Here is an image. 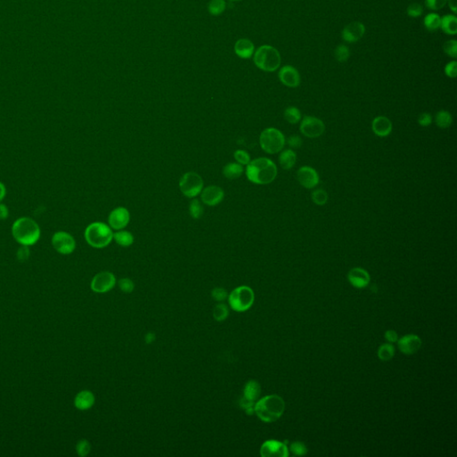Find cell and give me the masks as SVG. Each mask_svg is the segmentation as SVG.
Masks as SVG:
<instances>
[{
	"instance_id": "33",
	"label": "cell",
	"mask_w": 457,
	"mask_h": 457,
	"mask_svg": "<svg viewBox=\"0 0 457 457\" xmlns=\"http://www.w3.org/2000/svg\"><path fill=\"white\" fill-rule=\"evenodd\" d=\"M395 355V349L394 347L390 344H384L379 348L378 351V356L380 360L382 361H388L392 359V357Z\"/></svg>"
},
{
	"instance_id": "12",
	"label": "cell",
	"mask_w": 457,
	"mask_h": 457,
	"mask_svg": "<svg viewBox=\"0 0 457 457\" xmlns=\"http://www.w3.org/2000/svg\"><path fill=\"white\" fill-rule=\"evenodd\" d=\"M131 220V214L129 210L125 207H117L113 209L108 216V225L111 229L120 231L124 229L129 224Z\"/></svg>"
},
{
	"instance_id": "19",
	"label": "cell",
	"mask_w": 457,
	"mask_h": 457,
	"mask_svg": "<svg viewBox=\"0 0 457 457\" xmlns=\"http://www.w3.org/2000/svg\"><path fill=\"white\" fill-rule=\"evenodd\" d=\"M349 282L357 288H363L368 286L370 278L369 274L362 268H353L349 273Z\"/></svg>"
},
{
	"instance_id": "26",
	"label": "cell",
	"mask_w": 457,
	"mask_h": 457,
	"mask_svg": "<svg viewBox=\"0 0 457 457\" xmlns=\"http://www.w3.org/2000/svg\"><path fill=\"white\" fill-rule=\"evenodd\" d=\"M440 28L447 34L455 35L457 32V18L453 14H447L441 18Z\"/></svg>"
},
{
	"instance_id": "38",
	"label": "cell",
	"mask_w": 457,
	"mask_h": 457,
	"mask_svg": "<svg viewBox=\"0 0 457 457\" xmlns=\"http://www.w3.org/2000/svg\"><path fill=\"white\" fill-rule=\"evenodd\" d=\"M445 52L453 58L457 57V41L455 39H451L447 41L443 46Z\"/></svg>"
},
{
	"instance_id": "24",
	"label": "cell",
	"mask_w": 457,
	"mask_h": 457,
	"mask_svg": "<svg viewBox=\"0 0 457 457\" xmlns=\"http://www.w3.org/2000/svg\"><path fill=\"white\" fill-rule=\"evenodd\" d=\"M244 173V167L239 163H229L222 169V174L224 177L229 180H235L240 178Z\"/></svg>"
},
{
	"instance_id": "3",
	"label": "cell",
	"mask_w": 457,
	"mask_h": 457,
	"mask_svg": "<svg viewBox=\"0 0 457 457\" xmlns=\"http://www.w3.org/2000/svg\"><path fill=\"white\" fill-rule=\"evenodd\" d=\"M285 411V402L280 396H265L255 405V413L263 422H274L281 417Z\"/></svg>"
},
{
	"instance_id": "42",
	"label": "cell",
	"mask_w": 457,
	"mask_h": 457,
	"mask_svg": "<svg viewBox=\"0 0 457 457\" xmlns=\"http://www.w3.org/2000/svg\"><path fill=\"white\" fill-rule=\"evenodd\" d=\"M448 0H425L427 7L431 10H440L444 7Z\"/></svg>"
},
{
	"instance_id": "31",
	"label": "cell",
	"mask_w": 457,
	"mask_h": 457,
	"mask_svg": "<svg viewBox=\"0 0 457 457\" xmlns=\"http://www.w3.org/2000/svg\"><path fill=\"white\" fill-rule=\"evenodd\" d=\"M284 118L287 122H289L290 124H296L297 122H300L301 113L300 111L296 107L290 106L287 107L284 111Z\"/></svg>"
},
{
	"instance_id": "11",
	"label": "cell",
	"mask_w": 457,
	"mask_h": 457,
	"mask_svg": "<svg viewBox=\"0 0 457 457\" xmlns=\"http://www.w3.org/2000/svg\"><path fill=\"white\" fill-rule=\"evenodd\" d=\"M116 283L114 275L109 272L99 273L93 278L91 289L96 293H105L111 290Z\"/></svg>"
},
{
	"instance_id": "22",
	"label": "cell",
	"mask_w": 457,
	"mask_h": 457,
	"mask_svg": "<svg viewBox=\"0 0 457 457\" xmlns=\"http://www.w3.org/2000/svg\"><path fill=\"white\" fill-rule=\"evenodd\" d=\"M95 403V396L92 392L83 390L77 394L74 399V405L79 410H88L91 408Z\"/></svg>"
},
{
	"instance_id": "20",
	"label": "cell",
	"mask_w": 457,
	"mask_h": 457,
	"mask_svg": "<svg viewBox=\"0 0 457 457\" xmlns=\"http://www.w3.org/2000/svg\"><path fill=\"white\" fill-rule=\"evenodd\" d=\"M371 128L372 131L374 132L375 135L379 137H387L391 133L392 122L388 118L385 116H378L374 118L371 123Z\"/></svg>"
},
{
	"instance_id": "30",
	"label": "cell",
	"mask_w": 457,
	"mask_h": 457,
	"mask_svg": "<svg viewBox=\"0 0 457 457\" xmlns=\"http://www.w3.org/2000/svg\"><path fill=\"white\" fill-rule=\"evenodd\" d=\"M225 9L226 2L224 0H211L208 4V12L214 16L222 14Z\"/></svg>"
},
{
	"instance_id": "54",
	"label": "cell",
	"mask_w": 457,
	"mask_h": 457,
	"mask_svg": "<svg viewBox=\"0 0 457 457\" xmlns=\"http://www.w3.org/2000/svg\"><path fill=\"white\" fill-rule=\"evenodd\" d=\"M231 1H240V0H231Z\"/></svg>"
},
{
	"instance_id": "45",
	"label": "cell",
	"mask_w": 457,
	"mask_h": 457,
	"mask_svg": "<svg viewBox=\"0 0 457 457\" xmlns=\"http://www.w3.org/2000/svg\"><path fill=\"white\" fill-rule=\"evenodd\" d=\"M255 402H251V401L247 400L245 398H242L241 401H240V405L241 407L245 410V412L247 414L251 415V414L255 412Z\"/></svg>"
},
{
	"instance_id": "51",
	"label": "cell",
	"mask_w": 457,
	"mask_h": 457,
	"mask_svg": "<svg viewBox=\"0 0 457 457\" xmlns=\"http://www.w3.org/2000/svg\"><path fill=\"white\" fill-rule=\"evenodd\" d=\"M8 208L6 207V205L0 203V220H5L8 217Z\"/></svg>"
},
{
	"instance_id": "32",
	"label": "cell",
	"mask_w": 457,
	"mask_h": 457,
	"mask_svg": "<svg viewBox=\"0 0 457 457\" xmlns=\"http://www.w3.org/2000/svg\"><path fill=\"white\" fill-rule=\"evenodd\" d=\"M189 214L193 219H199L204 213V208L200 201L194 198L189 204Z\"/></svg>"
},
{
	"instance_id": "29",
	"label": "cell",
	"mask_w": 457,
	"mask_h": 457,
	"mask_svg": "<svg viewBox=\"0 0 457 457\" xmlns=\"http://www.w3.org/2000/svg\"><path fill=\"white\" fill-rule=\"evenodd\" d=\"M440 23H441V18L437 13H429L428 15H426V17L424 18V25L426 27L427 30L429 31H437L440 28Z\"/></svg>"
},
{
	"instance_id": "5",
	"label": "cell",
	"mask_w": 457,
	"mask_h": 457,
	"mask_svg": "<svg viewBox=\"0 0 457 457\" xmlns=\"http://www.w3.org/2000/svg\"><path fill=\"white\" fill-rule=\"evenodd\" d=\"M255 65L265 72H274L280 65V55L276 48L265 45L254 53Z\"/></svg>"
},
{
	"instance_id": "41",
	"label": "cell",
	"mask_w": 457,
	"mask_h": 457,
	"mask_svg": "<svg viewBox=\"0 0 457 457\" xmlns=\"http://www.w3.org/2000/svg\"><path fill=\"white\" fill-rule=\"evenodd\" d=\"M119 286L124 293H131L134 289V283L130 279H121L119 280Z\"/></svg>"
},
{
	"instance_id": "6",
	"label": "cell",
	"mask_w": 457,
	"mask_h": 457,
	"mask_svg": "<svg viewBox=\"0 0 457 457\" xmlns=\"http://www.w3.org/2000/svg\"><path fill=\"white\" fill-rule=\"evenodd\" d=\"M259 142L265 152L274 155L282 150L286 140L281 131L275 128H267L262 132Z\"/></svg>"
},
{
	"instance_id": "43",
	"label": "cell",
	"mask_w": 457,
	"mask_h": 457,
	"mask_svg": "<svg viewBox=\"0 0 457 457\" xmlns=\"http://www.w3.org/2000/svg\"><path fill=\"white\" fill-rule=\"evenodd\" d=\"M422 6L418 3L410 4L407 8V13L411 17H418L422 13Z\"/></svg>"
},
{
	"instance_id": "15",
	"label": "cell",
	"mask_w": 457,
	"mask_h": 457,
	"mask_svg": "<svg viewBox=\"0 0 457 457\" xmlns=\"http://www.w3.org/2000/svg\"><path fill=\"white\" fill-rule=\"evenodd\" d=\"M201 200L206 205L215 206L219 205L224 198V191L222 187L215 185L203 188L200 193Z\"/></svg>"
},
{
	"instance_id": "23",
	"label": "cell",
	"mask_w": 457,
	"mask_h": 457,
	"mask_svg": "<svg viewBox=\"0 0 457 457\" xmlns=\"http://www.w3.org/2000/svg\"><path fill=\"white\" fill-rule=\"evenodd\" d=\"M261 394V386L257 382V380H249L248 383L245 385L244 396L243 398L251 402L257 400Z\"/></svg>"
},
{
	"instance_id": "37",
	"label": "cell",
	"mask_w": 457,
	"mask_h": 457,
	"mask_svg": "<svg viewBox=\"0 0 457 457\" xmlns=\"http://www.w3.org/2000/svg\"><path fill=\"white\" fill-rule=\"evenodd\" d=\"M234 158H235L237 163L240 164L241 166H248V164L251 161L250 156L247 151L239 149L234 153Z\"/></svg>"
},
{
	"instance_id": "13",
	"label": "cell",
	"mask_w": 457,
	"mask_h": 457,
	"mask_svg": "<svg viewBox=\"0 0 457 457\" xmlns=\"http://www.w3.org/2000/svg\"><path fill=\"white\" fill-rule=\"evenodd\" d=\"M262 457H287L288 449L282 442L277 440H268L262 445L260 450Z\"/></svg>"
},
{
	"instance_id": "17",
	"label": "cell",
	"mask_w": 457,
	"mask_h": 457,
	"mask_svg": "<svg viewBox=\"0 0 457 457\" xmlns=\"http://www.w3.org/2000/svg\"><path fill=\"white\" fill-rule=\"evenodd\" d=\"M398 341V348L405 355H413L422 347V340L417 335H406Z\"/></svg>"
},
{
	"instance_id": "16",
	"label": "cell",
	"mask_w": 457,
	"mask_h": 457,
	"mask_svg": "<svg viewBox=\"0 0 457 457\" xmlns=\"http://www.w3.org/2000/svg\"><path fill=\"white\" fill-rule=\"evenodd\" d=\"M279 78L287 87L296 88L300 84V75L296 68L291 66H283L279 70Z\"/></svg>"
},
{
	"instance_id": "49",
	"label": "cell",
	"mask_w": 457,
	"mask_h": 457,
	"mask_svg": "<svg viewBox=\"0 0 457 457\" xmlns=\"http://www.w3.org/2000/svg\"><path fill=\"white\" fill-rule=\"evenodd\" d=\"M302 143H303L302 139L299 136L292 135L287 139V144L292 148H300L301 146H302Z\"/></svg>"
},
{
	"instance_id": "50",
	"label": "cell",
	"mask_w": 457,
	"mask_h": 457,
	"mask_svg": "<svg viewBox=\"0 0 457 457\" xmlns=\"http://www.w3.org/2000/svg\"><path fill=\"white\" fill-rule=\"evenodd\" d=\"M385 338L386 340L388 341V342H391V343H394V342H396L398 340V335L396 333V331H393V330H389L387 331L386 333H385Z\"/></svg>"
},
{
	"instance_id": "46",
	"label": "cell",
	"mask_w": 457,
	"mask_h": 457,
	"mask_svg": "<svg viewBox=\"0 0 457 457\" xmlns=\"http://www.w3.org/2000/svg\"><path fill=\"white\" fill-rule=\"evenodd\" d=\"M213 299L216 301H223L227 297V291L222 287H216L212 292Z\"/></svg>"
},
{
	"instance_id": "27",
	"label": "cell",
	"mask_w": 457,
	"mask_h": 457,
	"mask_svg": "<svg viewBox=\"0 0 457 457\" xmlns=\"http://www.w3.org/2000/svg\"><path fill=\"white\" fill-rule=\"evenodd\" d=\"M113 240H114V241L119 246L123 247V248H128L133 244L134 237L130 231L120 230L113 233Z\"/></svg>"
},
{
	"instance_id": "28",
	"label": "cell",
	"mask_w": 457,
	"mask_h": 457,
	"mask_svg": "<svg viewBox=\"0 0 457 457\" xmlns=\"http://www.w3.org/2000/svg\"><path fill=\"white\" fill-rule=\"evenodd\" d=\"M435 121L438 127H440L441 129H447L452 125L453 117H452V114L448 111L441 110L436 114Z\"/></svg>"
},
{
	"instance_id": "25",
	"label": "cell",
	"mask_w": 457,
	"mask_h": 457,
	"mask_svg": "<svg viewBox=\"0 0 457 457\" xmlns=\"http://www.w3.org/2000/svg\"><path fill=\"white\" fill-rule=\"evenodd\" d=\"M296 162V153L292 149H286L279 154V163L284 170H289Z\"/></svg>"
},
{
	"instance_id": "48",
	"label": "cell",
	"mask_w": 457,
	"mask_h": 457,
	"mask_svg": "<svg viewBox=\"0 0 457 457\" xmlns=\"http://www.w3.org/2000/svg\"><path fill=\"white\" fill-rule=\"evenodd\" d=\"M419 124L422 127L430 126L432 122V116L430 113H423L418 118Z\"/></svg>"
},
{
	"instance_id": "34",
	"label": "cell",
	"mask_w": 457,
	"mask_h": 457,
	"mask_svg": "<svg viewBox=\"0 0 457 457\" xmlns=\"http://www.w3.org/2000/svg\"><path fill=\"white\" fill-rule=\"evenodd\" d=\"M328 194L323 189H316L312 193V200L315 205H324L328 202Z\"/></svg>"
},
{
	"instance_id": "1",
	"label": "cell",
	"mask_w": 457,
	"mask_h": 457,
	"mask_svg": "<svg viewBox=\"0 0 457 457\" xmlns=\"http://www.w3.org/2000/svg\"><path fill=\"white\" fill-rule=\"evenodd\" d=\"M277 166L266 157H259L250 161L246 169L248 181L258 185H266L273 183L277 177Z\"/></svg>"
},
{
	"instance_id": "2",
	"label": "cell",
	"mask_w": 457,
	"mask_h": 457,
	"mask_svg": "<svg viewBox=\"0 0 457 457\" xmlns=\"http://www.w3.org/2000/svg\"><path fill=\"white\" fill-rule=\"evenodd\" d=\"M13 239L22 246H32L38 242L40 229L38 223L31 218H18L12 226Z\"/></svg>"
},
{
	"instance_id": "8",
	"label": "cell",
	"mask_w": 457,
	"mask_h": 457,
	"mask_svg": "<svg viewBox=\"0 0 457 457\" xmlns=\"http://www.w3.org/2000/svg\"><path fill=\"white\" fill-rule=\"evenodd\" d=\"M179 187L184 196L194 198L200 195L204 188V181L198 174L188 172L183 175L180 180Z\"/></svg>"
},
{
	"instance_id": "35",
	"label": "cell",
	"mask_w": 457,
	"mask_h": 457,
	"mask_svg": "<svg viewBox=\"0 0 457 457\" xmlns=\"http://www.w3.org/2000/svg\"><path fill=\"white\" fill-rule=\"evenodd\" d=\"M228 314H229V309L226 305L223 304L216 305L213 310V316L218 322L224 321L228 317Z\"/></svg>"
},
{
	"instance_id": "47",
	"label": "cell",
	"mask_w": 457,
	"mask_h": 457,
	"mask_svg": "<svg viewBox=\"0 0 457 457\" xmlns=\"http://www.w3.org/2000/svg\"><path fill=\"white\" fill-rule=\"evenodd\" d=\"M30 257V249L28 246H22L17 252L18 260L20 262L26 261Z\"/></svg>"
},
{
	"instance_id": "10",
	"label": "cell",
	"mask_w": 457,
	"mask_h": 457,
	"mask_svg": "<svg viewBox=\"0 0 457 457\" xmlns=\"http://www.w3.org/2000/svg\"><path fill=\"white\" fill-rule=\"evenodd\" d=\"M299 129L303 135L309 139H314L323 134L325 131V125L319 118L305 116L301 122Z\"/></svg>"
},
{
	"instance_id": "18",
	"label": "cell",
	"mask_w": 457,
	"mask_h": 457,
	"mask_svg": "<svg viewBox=\"0 0 457 457\" xmlns=\"http://www.w3.org/2000/svg\"><path fill=\"white\" fill-rule=\"evenodd\" d=\"M366 32V27L359 22L349 23L342 31V38L348 42H356L361 39Z\"/></svg>"
},
{
	"instance_id": "7",
	"label": "cell",
	"mask_w": 457,
	"mask_h": 457,
	"mask_svg": "<svg viewBox=\"0 0 457 457\" xmlns=\"http://www.w3.org/2000/svg\"><path fill=\"white\" fill-rule=\"evenodd\" d=\"M255 300V294L251 287L241 286L237 287L229 296V303L236 312H245L249 309Z\"/></svg>"
},
{
	"instance_id": "39",
	"label": "cell",
	"mask_w": 457,
	"mask_h": 457,
	"mask_svg": "<svg viewBox=\"0 0 457 457\" xmlns=\"http://www.w3.org/2000/svg\"><path fill=\"white\" fill-rule=\"evenodd\" d=\"M76 450L80 457H86L91 452V444L88 440H81L76 446Z\"/></svg>"
},
{
	"instance_id": "36",
	"label": "cell",
	"mask_w": 457,
	"mask_h": 457,
	"mask_svg": "<svg viewBox=\"0 0 457 457\" xmlns=\"http://www.w3.org/2000/svg\"><path fill=\"white\" fill-rule=\"evenodd\" d=\"M349 49L347 46L345 45H340L338 46L335 49V57L338 61L345 62L349 59Z\"/></svg>"
},
{
	"instance_id": "21",
	"label": "cell",
	"mask_w": 457,
	"mask_h": 457,
	"mask_svg": "<svg viewBox=\"0 0 457 457\" xmlns=\"http://www.w3.org/2000/svg\"><path fill=\"white\" fill-rule=\"evenodd\" d=\"M236 55L242 59H248L252 57L255 53V46L251 40L248 39H240L234 46Z\"/></svg>"
},
{
	"instance_id": "44",
	"label": "cell",
	"mask_w": 457,
	"mask_h": 457,
	"mask_svg": "<svg viewBox=\"0 0 457 457\" xmlns=\"http://www.w3.org/2000/svg\"><path fill=\"white\" fill-rule=\"evenodd\" d=\"M445 73L450 78H456L457 74V63L452 61L449 63L445 67Z\"/></svg>"
},
{
	"instance_id": "40",
	"label": "cell",
	"mask_w": 457,
	"mask_h": 457,
	"mask_svg": "<svg viewBox=\"0 0 457 457\" xmlns=\"http://www.w3.org/2000/svg\"><path fill=\"white\" fill-rule=\"evenodd\" d=\"M290 450L296 456H305L307 453V449L302 442H294L290 446Z\"/></svg>"
},
{
	"instance_id": "9",
	"label": "cell",
	"mask_w": 457,
	"mask_h": 457,
	"mask_svg": "<svg viewBox=\"0 0 457 457\" xmlns=\"http://www.w3.org/2000/svg\"><path fill=\"white\" fill-rule=\"evenodd\" d=\"M53 248L62 255H70L76 248L74 237L66 231H57L52 237Z\"/></svg>"
},
{
	"instance_id": "4",
	"label": "cell",
	"mask_w": 457,
	"mask_h": 457,
	"mask_svg": "<svg viewBox=\"0 0 457 457\" xmlns=\"http://www.w3.org/2000/svg\"><path fill=\"white\" fill-rule=\"evenodd\" d=\"M84 237L92 248H104L112 242L113 232L111 227L104 222H92L86 228Z\"/></svg>"
},
{
	"instance_id": "14",
	"label": "cell",
	"mask_w": 457,
	"mask_h": 457,
	"mask_svg": "<svg viewBox=\"0 0 457 457\" xmlns=\"http://www.w3.org/2000/svg\"><path fill=\"white\" fill-rule=\"evenodd\" d=\"M296 178L300 185L309 189L316 187L320 180L317 172L310 166H303L298 169L296 173Z\"/></svg>"
},
{
	"instance_id": "52",
	"label": "cell",
	"mask_w": 457,
	"mask_h": 457,
	"mask_svg": "<svg viewBox=\"0 0 457 457\" xmlns=\"http://www.w3.org/2000/svg\"><path fill=\"white\" fill-rule=\"evenodd\" d=\"M5 194H6L5 187L3 183H0V202L4 199Z\"/></svg>"
},
{
	"instance_id": "53",
	"label": "cell",
	"mask_w": 457,
	"mask_h": 457,
	"mask_svg": "<svg viewBox=\"0 0 457 457\" xmlns=\"http://www.w3.org/2000/svg\"><path fill=\"white\" fill-rule=\"evenodd\" d=\"M449 7L453 11L454 13H457V0H449Z\"/></svg>"
}]
</instances>
